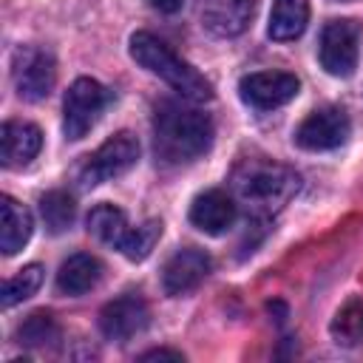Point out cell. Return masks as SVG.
I'll list each match as a JSON object with an SVG mask.
<instances>
[{
	"label": "cell",
	"mask_w": 363,
	"mask_h": 363,
	"mask_svg": "<svg viewBox=\"0 0 363 363\" xmlns=\"http://www.w3.org/2000/svg\"><path fill=\"white\" fill-rule=\"evenodd\" d=\"M213 122L182 102L162 99L153 113V150L164 164H187L207 153Z\"/></svg>",
	"instance_id": "obj_1"
},
{
	"label": "cell",
	"mask_w": 363,
	"mask_h": 363,
	"mask_svg": "<svg viewBox=\"0 0 363 363\" xmlns=\"http://www.w3.org/2000/svg\"><path fill=\"white\" fill-rule=\"evenodd\" d=\"M298 184H301L298 173L272 159H244L233 170L235 196L258 216L278 213L298 193Z\"/></svg>",
	"instance_id": "obj_2"
},
{
	"label": "cell",
	"mask_w": 363,
	"mask_h": 363,
	"mask_svg": "<svg viewBox=\"0 0 363 363\" xmlns=\"http://www.w3.org/2000/svg\"><path fill=\"white\" fill-rule=\"evenodd\" d=\"M130 57L159 79H164L170 88H176L190 102H204L213 96V85L190 65L184 62L164 40H159L150 31H136L130 37Z\"/></svg>",
	"instance_id": "obj_3"
},
{
	"label": "cell",
	"mask_w": 363,
	"mask_h": 363,
	"mask_svg": "<svg viewBox=\"0 0 363 363\" xmlns=\"http://www.w3.org/2000/svg\"><path fill=\"white\" fill-rule=\"evenodd\" d=\"M108 102H111V91L102 82L91 77L74 79L62 102V133L71 142L88 136L91 128L99 122L102 111L108 108Z\"/></svg>",
	"instance_id": "obj_4"
},
{
	"label": "cell",
	"mask_w": 363,
	"mask_h": 363,
	"mask_svg": "<svg viewBox=\"0 0 363 363\" xmlns=\"http://www.w3.org/2000/svg\"><path fill=\"white\" fill-rule=\"evenodd\" d=\"M139 159V139L130 130H119L111 139H105L79 167L77 179L82 187H96L102 182H111L130 170Z\"/></svg>",
	"instance_id": "obj_5"
},
{
	"label": "cell",
	"mask_w": 363,
	"mask_h": 363,
	"mask_svg": "<svg viewBox=\"0 0 363 363\" xmlns=\"http://www.w3.org/2000/svg\"><path fill=\"white\" fill-rule=\"evenodd\" d=\"M360 37L363 28L357 20H329L320 31L318 57L326 74L332 77H352L360 60Z\"/></svg>",
	"instance_id": "obj_6"
},
{
	"label": "cell",
	"mask_w": 363,
	"mask_h": 363,
	"mask_svg": "<svg viewBox=\"0 0 363 363\" xmlns=\"http://www.w3.org/2000/svg\"><path fill=\"white\" fill-rule=\"evenodd\" d=\"M11 77H14L17 94L26 102H40L51 94V88L57 82V62L45 48L23 45L14 51Z\"/></svg>",
	"instance_id": "obj_7"
},
{
	"label": "cell",
	"mask_w": 363,
	"mask_h": 363,
	"mask_svg": "<svg viewBox=\"0 0 363 363\" xmlns=\"http://www.w3.org/2000/svg\"><path fill=\"white\" fill-rule=\"evenodd\" d=\"M301 91V79L286 71H255L241 77L238 94L255 111H272L295 99Z\"/></svg>",
	"instance_id": "obj_8"
},
{
	"label": "cell",
	"mask_w": 363,
	"mask_h": 363,
	"mask_svg": "<svg viewBox=\"0 0 363 363\" xmlns=\"http://www.w3.org/2000/svg\"><path fill=\"white\" fill-rule=\"evenodd\" d=\"M352 122L343 108H318L295 128V145L303 150H332L349 139Z\"/></svg>",
	"instance_id": "obj_9"
},
{
	"label": "cell",
	"mask_w": 363,
	"mask_h": 363,
	"mask_svg": "<svg viewBox=\"0 0 363 363\" xmlns=\"http://www.w3.org/2000/svg\"><path fill=\"white\" fill-rule=\"evenodd\" d=\"M150 320V309L145 303L142 295L136 292H128V295H119L113 301H108L99 312V329L108 340H130L136 337Z\"/></svg>",
	"instance_id": "obj_10"
},
{
	"label": "cell",
	"mask_w": 363,
	"mask_h": 363,
	"mask_svg": "<svg viewBox=\"0 0 363 363\" xmlns=\"http://www.w3.org/2000/svg\"><path fill=\"white\" fill-rule=\"evenodd\" d=\"M210 269H213V261L204 250H196V247L176 250L162 267V289L170 298L187 295L210 275Z\"/></svg>",
	"instance_id": "obj_11"
},
{
	"label": "cell",
	"mask_w": 363,
	"mask_h": 363,
	"mask_svg": "<svg viewBox=\"0 0 363 363\" xmlns=\"http://www.w3.org/2000/svg\"><path fill=\"white\" fill-rule=\"evenodd\" d=\"M255 11V0H199V17L207 31L216 37L241 34Z\"/></svg>",
	"instance_id": "obj_12"
},
{
	"label": "cell",
	"mask_w": 363,
	"mask_h": 363,
	"mask_svg": "<svg viewBox=\"0 0 363 363\" xmlns=\"http://www.w3.org/2000/svg\"><path fill=\"white\" fill-rule=\"evenodd\" d=\"M43 147V130L31 122L9 119L0 128V159L3 167H26Z\"/></svg>",
	"instance_id": "obj_13"
},
{
	"label": "cell",
	"mask_w": 363,
	"mask_h": 363,
	"mask_svg": "<svg viewBox=\"0 0 363 363\" xmlns=\"http://www.w3.org/2000/svg\"><path fill=\"white\" fill-rule=\"evenodd\" d=\"M235 221V201L224 190H204L190 204V224L207 235H221Z\"/></svg>",
	"instance_id": "obj_14"
},
{
	"label": "cell",
	"mask_w": 363,
	"mask_h": 363,
	"mask_svg": "<svg viewBox=\"0 0 363 363\" xmlns=\"http://www.w3.org/2000/svg\"><path fill=\"white\" fill-rule=\"evenodd\" d=\"M102 278V261L91 252H74L71 258L62 261L60 272H57V289L60 295L77 298L91 292Z\"/></svg>",
	"instance_id": "obj_15"
},
{
	"label": "cell",
	"mask_w": 363,
	"mask_h": 363,
	"mask_svg": "<svg viewBox=\"0 0 363 363\" xmlns=\"http://www.w3.org/2000/svg\"><path fill=\"white\" fill-rule=\"evenodd\" d=\"M0 250L3 255H14L20 252L28 238H31V230H34V218L28 213L26 204H20L17 199L11 196H3L0 199Z\"/></svg>",
	"instance_id": "obj_16"
},
{
	"label": "cell",
	"mask_w": 363,
	"mask_h": 363,
	"mask_svg": "<svg viewBox=\"0 0 363 363\" xmlns=\"http://www.w3.org/2000/svg\"><path fill=\"white\" fill-rule=\"evenodd\" d=\"M88 233H94L102 244L116 247L119 252H125V247L130 244L133 227L128 224V216L113 207V204H96L88 213Z\"/></svg>",
	"instance_id": "obj_17"
},
{
	"label": "cell",
	"mask_w": 363,
	"mask_h": 363,
	"mask_svg": "<svg viewBox=\"0 0 363 363\" xmlns=\"http://www.w3.org/2000/svg\"><path fill=\"white\" fill-rule=\"evenodd\" d=\"M309 23V0H272L267 34L278 43L295 40Z\"/></svg>",
	"instance_id": "obj_18"
},
{
	"label": "cell",
	"mask_w": 363,
	"mask_h": 363,
	"mask_svg": "<svg viewBox=\"0 0 363 363\" xmlns=\"http://www.w3.org/2000/svg\"><path fill=\"white\" fill-rule=\"evenodd\" d=\"M332 340L337 346H360L363 343V298H349L332 318Z\"/></svg>",
	"instance_id": "obj_19"
},
{
	"label": "cell",
	"mask_w": 363,
	"mask_h": 363,
	"mask_svg": "<svg viewBox=\"0 0 363 363\" xmlns=\"http://www.w3.org/2000/svg\"><path fill=\"white\" fill-rule=\"evenodd\" d=\"M40 216H43L48 233L60 235V233H65V230L74 224L77 204H74V199H71L65 190H48V193L40 199Z\"/></svg>",
	"instance_id": "obj_20"
},
{
	"label": "cell",
	"mask_w": 363,
	"mask_h": 363,
	"mask_svg": "<svg viewBox=\"0 0 363 363\" xmlns=\"http://www.w3.org/2000/svg\"><path fill=\"white\" fill-rule=\"evenodd\" d=\"M43 284V267L40 264H28L23 267L17 275H11L6 284H3V309L31 298Z\"/></svg>",
	"instance_id": "obj_21"
},
{
	"label": "cell",
	"mask_w": 363,
	"mask_h": 363,
	"mask_svg": "<svg viewBox=\"0 0 363 363\" xmlns=\"http://www.w3.org/2000/svg\"><path fill=\"white\" fill-rule=\"evenodd\" d=\"M60 337V326L48 312H31L17 326V340L26 346H48Z\"/></svg>",
	"instance_id": "obj_22"
},
{
	"label": "cell",
	"mask_w": 363,
	"mask_h": 363,
	"mask_svg": "<svg viewBox=\"0 0 363 363\" xmlns=\"http://www.w3.org/2000/svg\"><path fill=\"white\" fill-rule=\"evenodd\" d=\"M162 238V221H156V218H147L145 224H139V227H133V235H130V244L125 247V258L128 261H145L150 252H153V247H156V241Z\"/></svg>",
	"instance_id": "obj_23"
},
{
	"label": "cell",
	"mask_w": 363,
	"mask_h": 363,
	"mask_svg": "<svg viewBox=\"0 0 363 363\" xmlns=\"http://www.w3.org/2000/svg\"><path fill=\"white\" fill-rule=\"evenodd\" d=\"M142 360H184V354L173 349H150L142 354Z\"/></svg>",
	"instance_id": "obj_24"
},
{
	"label": "cell",
	"mask_w": 363,
	"mask_h": 363,
	"mask_svg": "<svg viewBox=\"0 0 363 363\" xmlns=\"http://www.w3.org/2000/svg\"><path fill=\"white\" fill-rule=\"evenodd\" d=\"M182 3H184V0H150V6H153V9H159V11H164V14L179 11V9H182Z\"/></svg>",
	"instance_id": "obj_25"
}]
</instances>
